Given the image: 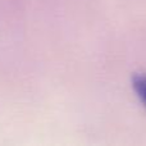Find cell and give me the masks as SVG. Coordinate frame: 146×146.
<instances>
[{
	"label": "cell",
	"instance_id": "obj_1",
	"mask_svg": "<svg viewBox=\"0 0 146 146\" xmlns=\"http://www.w3.org/2000/svg\"><path fill=\"white\" fill-rule=\"evenodd\" d=\"M132 88L137 98L146 106V74L144 73H136L132 77Z\"/></svg>",
	"mask_w": 146,
	"mask_h": 146
}]
</instances>
